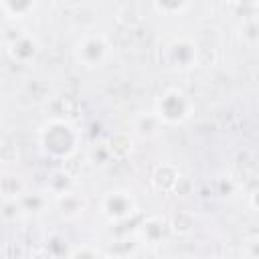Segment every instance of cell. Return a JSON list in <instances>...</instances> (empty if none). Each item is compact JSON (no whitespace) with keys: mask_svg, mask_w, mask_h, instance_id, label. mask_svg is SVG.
<instances>
[{"mask_svg":"<svg viewBox=\"0 0 259 259\" xmlns=\"http://www.w3.org/2000/svg\"><path fill=\"white\" fill-rule=\"evenodd\" d=\"M18 200L26 217H40L49 210V204L55 200V196L49 190H26Z\"/></svg>","mask_w":259,"mask_h":259,"instance_id":"cell-12","label":"cell"},{"mask_svg":"<svg viewBox=\"0 0 259 259\" xmlns=\"http://www.w3.org/2000/svg\"><path fill=\"white\" fill-rule=\"evenodd\" d=\"M194 99L190 93H186L180 87H168L164 89L154 103V111L162 119L166 127L184 125L194 115Z\"/></svg>","mask_w":259,"mask_h":259,"instance_id":"cell-2","label":"cell"},{"mask_svg":"<svg viewBox=\"0 0 259 259\" xmlns=\"http://www.w3.org/2000/svg\"><path fill=\"white\" fill-rule=\"evenodd\" d=\"M105 150L109 152L111 160L115 162H123L130 160L136 154V136L134 132H125V130H115L111 132L105 142H103Z\"/></svg>","mask_w":259,"mask_h":259,"instance_id":"cell-10","label":"cell"},{"mask_svg":"<svg viewBox=\"0 0 259 259\" xmlns=\"http://www.w3.org/2000/svg\"><path fill=\"white\" fill-rule=\"evenodd\" d=\"M170 231L172 235H178V237H188L194 233V227H196V217L194 212L190 210H176L170 219Z\"/></svg>","mask_w":259,"mask_h":259,"instance_id":"cell-15","label":"cell"},{"mask_svg":"<svg viewBox=\"0 0 259 259\" xmlns=\"http://www.w3.org/2000/svg\"><path fill=\"white\" fill-rule=\"evenodd\" d=\"M257 47H259V38H257Z\"/></svg>","mask_w":259,"mask_h":259,"instance_id":"cell-30","label":"cell"},{"mask_svg":"<svg viewBox=\"0 0 259 259\" xmlns=\"http://www.w3.org/2000/svg\"><path fill=\"white\" fill-rule=\"evenodd\" d=\"M0 214H2V221H4V223H8V225H12V223L20 221L22 217H26L18 198H6V200H2Z\"/></svg>","mask_w":259,"mask_h":259,"instance_id":"cell-18","label":"cell"},{"mask_svg":"<svg viewBox=\"0 0 259 259\" xmlns=\"http://www.w3.org/2000/svg\"><path fill=\"white\" fill-rule=\"evenodd\" d=\"M217 63V51L210 45H198L196 51V65L198 67H212Z\"/></svg>","mask_w":259,"mask_h":259,"instance_id":"cell-23","label":"cell"},{"mask_svg":"<svg viewBox=\"0 0 259 259\" xmlns=\"http://www.w3.org/2000/svg\"><path fill=\"white\" fill-rule=\"evenodd\" d=\"M196 51L198 42L186 36H176L160 47V65L174 73H186L192 71L196 65Z\"/></svg>","mask_w":259,"mask_h":259,"instance_id":"cell-5","label":"cell"},{"mask_svg":"<svg viewBox=\"0 0 259 259\" xmlns=\"http://www.w3.org/2000/svg\"><path fill=\"white\" fill-rule=\"evenodd\" d=\"M47 190H49L53 196H61V194H65V192L77 190L75 174H73V172H69L67 168H57V170L49 176Z\"/></svg>","mask_w":259,"mask_h":259,"instance_id":"cell-13","label":"cell"},{"mask_svg":"<svg viewBox=\"0 0 259 259\" xmlns=\"http://www.w3.org/2000/svg\"><path fill=\"white\" fill-rule=\"evenodd\" d=\"M95 257H105V251H101L93 243H81L71 247L69 251V259H95Z\"/></svg>","mask_w":259,"mask_h":259,"instance_id":"cell-20","label":"cell"},{"mask_svg":"<svg viewBox=\"0 0 259 259\" xmlns=\"http://www.w3.org/2000/svg\"><path fill=\"white\" fill-rule=\"evenodd\" d=\"M241 36L245 38V42L249 45H257L259 38V18L257 16H247L243 26H241Z\"/></svg>","mask_w":259,"mask_h":259,"instance_id":"cell-22","label":"cell"},{"mask_svg":"<svg viewBox=\"0 0 259 259\" xmlns=\"http://www.w3.org/2000/svg\"><path fill=\"white\" fill-rule=\"evenodd\" d=\"M166 125L162 123V119L158 117V113L152 109V111H140L134 115L132 119V132L138 140H144V142H150V140H156L162 130Z\"/></svg>","mask_w":259,"mask_h":259,"instance_id":"cell-11","label":"cell"},{"mask_svg":"<svg viewBox=\"0 0 259 259\" xmlns=\"http://www.w3.org/2000/svg\"><path fill=\"white\" fill-rule=\"evenodd\" d=\"M231 6H235L237 10H251L253 14L257 12V8H259V0H227Z\"/></svg>","mask_w":259,"mask_h":259,"instance_id":"cell-25","label":"cell"},{"mask_svg":"<svg viewBox=\"0 0 259 259\" xmlns=\"http://www.w3.org/2000/svg\"><path fill=\"white\" fill-rule=\"evenodd\" d=\"M255 16H257V18H259V8H257V12H255Z\"/></svg>","mask_w":259,"mask_h":259,"instance_id":"cell-29","label":"cell"},{"mask_svg":"<svg viewBox=\"0 0 259 259\" xmlns=\"http://www.w3.org/2000/svg\"><path fill=\"white\" fill-rule=\"evenodd\" d=\"M36 144L45 158L55 162H67L79 152L81 132L71 119L49 117L36 132Z\"/></svg>","mask_w":259,"mask_h":259,"instance_id":"cell-1","label":"cell"},{"mask_svg":"<svg viewBox=\"0 0 259 259\" xmlns=\"http://www.w3.org/2000/svg\"><path fill=\"white\" fill-rule=\"evenodd\" d=\"M251 235H253V237H257V239H259V225H257V227H255V231H253V233H251Z\"/></svg>","mask_w":259,"mask_h":259,"instance_id":"cell-28","label":"cell"},{"mask_svg":"<svg viewBox=\"0 0 259 259\" xmlns=\"http://www.w3.org/2000/svg\"><path fill=\"white\" fill-rule=\"evenodd\" d=\"M235 190H237V184H235L233 178H229V176L219 178V192H221L223 196H231Z\"/></svg>","mask_w":259,"mask_h":259,"instance_id":"cell-26","label":"cell"},{"mask_svg":"<svg viewBox=\"0 0 259 259\" xmlns=\"http://www.w3.org/2000/svg\"><path fill=\"white\" fill-rule=\"evenodd\" d=\"M55 206H57V212L63 221H79L85 217L87 208H89V202L85 198L83 192L79 190H71V192H65L61 196H55Z\"/></svg>","mask_w":259,"mask_h":259,"instance_id":"cell-9","label":"cell"},{"mask_svg":"<svg viewBox=\"0 0 259 259\" xmlns=\"http://www.w3.org/2000/svg\"><path fill=\"white\" fill-rule=\"evenodd\" d=\"M45 247H47V255L51 257H69V251H71L67 239H63L61 235H51Z\"/></svg>","mask_w":259,"mask_h":259,"instance_id":"cell-21","label":"cell"},{"mask_svg":"<svg viewBox=\"0 0 259 259\" xmlns=\"http://www.w3.org/2000/svg\"><path fill=\"white\" fill-rule=\"evenodd\" d=\"M99 212L101 217L111 225H121L125 221H132L138 217L140 206L132 190L127 188H111L105 190L99 200Z\"/></svg>","mask_w":259,"mask_h":259,"instance_id":"cell-4","label":"cell"},{"mask_svg":"<svg viewBox=\"0 0 259 259\" xmlns=\"http://www.w3.org/2000/svg\"><path fill=\"white\" fill-rule=\"evenodd\" d=\"M247 200H249V206H251V210L259 212V186H257V188H253V190L249 192Z\"/></svg>","mask_w":259,"mask_h":259,"instance_id":"cell-27","label":"cell"},{"mask_svg":"<svg viewBox=\"0 0 259 259\" xmlns=\"http://www.w3.org/2000/svg\"><path fill=\"white\" fill-rule=\"evenodd\" d=\"M182 180L180 168L172 162H160L154 166L152 174H150V184L154 190L162 192V194H170L178 190V184Z\"/></svg>","mask_w":259,"mask_h":259,"instance_id":"cell-8","label":"cell"},{"mask_svg":"<svg viewBox=\"0 0 259 259\" xmlns=\"http://www.w3.org/2000/svg\"><path fill=\"white\" fill-rule=\"evenodd\" d=\"M0 160L4 166H12L20 162V148L14 140L10 138H2V146H0Z\"/></svg>","mask_w":259,"mask_h":259,"instance_id":"cell-19","label":"cell"},{"mask_svg":"<svg viewBox=\"0 0 259 259\" xmlns=\"http://www.w3.org/2000/svg\"><path fill=\"white\" fill-rule=\"evenodd\" d=\"M150 2L160 16H168V18L180 16L192 6V0H150Z\"/></svg>","mask_w":259,"mask_h":259,"instance_id":"cell-17","label":"cell"},{"mask_svg":"<svg viewBox=\"0 0 259 259\" xmlns=\"http://www.w3.org/2000/svg\"><path fill=\"white\" fill-rule=\"evenodd\" d=\"M172 235L170 231V223L168 219H162V217H146L138 231H136V237L138 241L144 245V247H150V249H156L160 245H164L168 241V237Z\"/></svg>","mask_w":259,"mask_h":259,"instance_id":"cell-7","label":"cell"},{"mask_svg":"<svg viewBox=\"0 0 259 259\" xmlns=\"http://www.w3.org/2000/svg\"><path fill=\"white\" fill-rule=\"evenodd\" d=\"M243 253L249 255V257H259V239L249 235L245 239V243H243Z\"/></svg>","mask_w":259,"mask_h":259,"instance_id":"cell-24","label":"cell"},{"mask_svg":"<svg viewBox=\"0 0 259 259\" xmlns=\"http://www.w3.org/2000/svg\"><path fill=\"white\" fill-rule=\"evenodd\" d=\"M26 184L20 176L16 174H10V172H4L2 178H0V194H2V200L6 198H20L24 192H26Z\"/></svg>","mask_w":259,"mask_h":259,"instance_id":"cell-16","label":"cell"},{"mask_svg":"<svg viewBox=\"0 0 259 259\" xmlns=\"http://www.w3.org/2000/svg\"><path fill=\"white\" fill-rule=\"evenodd\" d=\"M0 4L8 20H22L36 10L38 0H0Z\"/></svg>","mask_w":259,"mask_h":259,"instance_id":"cell-14","label":"cell"},{"mask_svg":"<svg viewBox=\"0 0 259 259\" xmlns=\"http://www.w3.org/2000/svg\"><path fill=\"white\" fill-rule=\"evenodd\" d=\"M75 63L85 71H97L101 69L109 57H111V42L107 36L99 30L85 32L73 47Z\"/></svg>","mask_w":259,"mask_h":259,"instance_id":"cell-3","label":"cell"},{"mask_svg":"<svg viewBox=\"0 0 259 259\" xmlns=\"http://www.w3.org/2000/svg\"><path fill=\"white\" fill-rule=\"evenodd\" d=\"M4 51L8 59L16 65H32L40 55V42L30 32H16L10 38H4Z\"/></svg>","mask_w":259,"mask_h":259,"instance_id":"cell-6","label":"cell"}]
</instances>
